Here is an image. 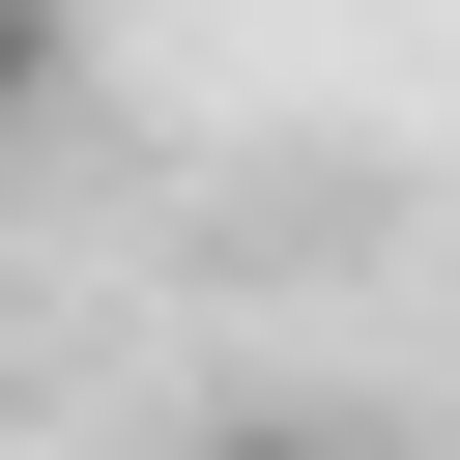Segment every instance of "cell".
<instances>
[{
    "instance_id": "cell-1",
    "label": "cell",
    "mask_w": 460,
    "mask_h": 460,
    "mask_svg": "<svg viewBox=\"0 0 460 460\" xmlns=\"http://www.w3.org/2000/svg\"><path fill=\"white\" fill-rule=\"evenodd\" d=\"M201 460H345V431H201Z\"/></svg>"
}]
</instances>
